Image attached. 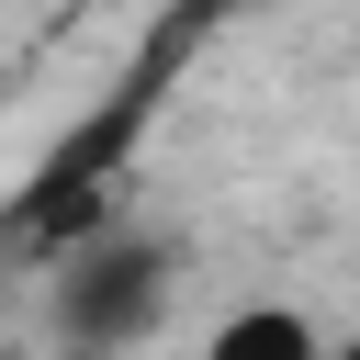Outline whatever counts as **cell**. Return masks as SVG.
I'll return each instance as SVG.
<instances>
[{
    "label": "cell",
    "instance_id": "1",
    "mask_svg": "<svg viewBox=\"0 0 360 360\" xmlns=\"http://www.w3.org/2000/svg\"><path fill=\"white\" fill-rule=\"evenodd\" d=\"M202 34H214V11L158 0V22L124 45V68L45 135V158H34V169L11 180V202H0V248H11L22 270H56V259H79L101 225H124V214H112V202H124V169L146 158V135H158L169 90L191 79Z\"/></svg>",
    "mask_w": 360,
    "mask_h": 360
},
{
    "label": "cell",
    "instance_id": "2",
    "mask_svg": "<svg viewBox=\"0 0 360 360\" xmlns=\"http://www.w3.org/2000/svg\"><path fill=\"white\" fill-rule=\"evenodd\" d=\"M169 292H180V248L146 236V225H101L79 259L45 270V315H56V338H68L79 360L135 349V338L169 315Z\"/></svg>",
    "mask_w": 360,
    "mask_h": 360
},
{
    "label": "cell",
    "instance_id": "3",
    "mask_svg": "<svg viewBox=\"0 0 360 360\" xmlns=\"http://www.w3.org/2000/svg\"><path fill=\"white\" fill-rule=\"evenodd\" d=\"M202 360H338V338L304 304H236V315H214Z\"/></svg>",
    "mask_w": 360,
    "mask_h": 360
},
{
    "label": "cell",
    "instance_id": "4",
    "mask_svg": "<svg viewBox=\"0 0 360 360\" xmlns=\"http://www.w3.org/2000/svg\"><path fill=\"white\" fill-rule=\"evenodd\" d=\"M338 360H360V326H349V338H338Z\"/></svg>",
    "mask_w": 360,
    "mask_h": 360
}]
</instances>
